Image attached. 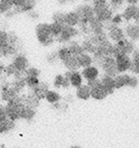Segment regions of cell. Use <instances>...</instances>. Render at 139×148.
I'll return each mask as SVG.
<instances>
[{
  "label": "cell",
  "mask_w": 139,
  "mask_h": 148,
  "mask_svg": "<svg viewBox=\"0 0 139 148\" xmlns=\"http://www.w3.org/2000/svg\"><path fill=\"white\" fill-rule=\"evenodd\" d=\"M35 36L38 42L42 46L49 47L55 42V37L52 34L50 24L39 23L35 27Z\"/></svg>",
  "instance_id": "6da1fadb"
},
{
  "label": "cell",
  "mask_w": 139,
  "mask_h": 148,
  "mask_svg": "<svg viewBox=\"0 0 139 148\" xmlns=\"http://www.w3.org/2000/svg\"><path fill=\"white\" fill-rule=\"evenodd\" d=\"M24 106L25 104L23 102V99H22V96L19 95L15 97L14 99H12V101L7 102V105L5 106V108L8 119H10L14 121L20 119L21 113Z\"/></svg>",
  "instance_id": "7a4b0ae2"
},
{
  "label": "cell",
  "mask_w": 139,
  "mask_h": 148,
  "mask_svg": "<svg viewBox=\"0 0 139 148\" xmlns=\"http://www.w3.org/2000/svg\"><path fill=\"white\" fill-rule=\"evenodd\" d=\"M78 34H79V30L76 29L75 27L64 25L62 29V32L55 37V41H57L61 44H66L69 41H71L72 39L75 38Z\"/></svg>",
  "instance_id": "3957f363"
},
{
  "label": "cell",
  "mask_w": 139,
  "mask_h": 148,
  "mask_svg": "<svg viewBox=\"0 0 139 148\" xmlns=\"http://www.w3.org/2000/svg\"><path fill=\"white\" fill-rule=\"evenodd\" d=\"M75 12L79 16V22H85V23H89V21L93 17H94V12L93 6L88 4H80L76 6L75 8Z\"/></svg>",
  "instance_id": "277c9868"
},
{
  "label": "cell",
  "mask_w": 139,
  "mask_h": 148,
  "mask_svg": "<svg viewBox=\"0 0 139 148\" xmlns=\"http://www.w3.org/2000/svg\"><path fill=\"white\" fill-rule=\"evenodd\" d=\"M100 68L103 70L104 74L110 75V77H114L115 75L118 74L117 67H116V63H115V58L112 56H105L103 63Z\"/></svg>",
  "instance_id": "5b68a950"
},
{
  "label": "cell",
  "mask_w": 139,
  "mask_h": 148,
  "mask_svg": "<svg viewBox=\"0 0 139 148\" xmlns=\"http://www.w3.org/2000/svg\"><path fill=\"white\" fill-rule=\"evenodd\" d=\"M12 64L14 66L18 72H25V70L30 66L29 59L23 53H16L12 59Z\"/></svg>",
  "instance_id": "8992f818"
},
{
  "label": "cell",
  "mask_w": 139,
  "mask_h": 148,
  "mask_svg": "<svg viewBox=\"0 0 139 148\" xmlns=\"http://www.w3.org/2000/svg\"><path fill=\"white\" fill-rule=\"evenodd\" d=\"M114 58H115V63H116V67H117L118 74L128 72L132 63L131 56L128 55H120Z\"/></svg>",
  "instance_id": "52a82bcc"
},
{
  "label": "cell",
  "mask_w": 139,
  "mask_h": 148,
  "mask_svg": "<svg viewBox=\"0 0 139 148\" xmlns=\"http://www.w3.org/2000/svg\"><path fill=\"white\" fill-rule=\"evenodd\" d=\"M80 74L85 80L89 81V80L98 77L100 72H99L98 67H96V66H94V65H91V66H88V67L83 68V70H82Z\"/></svg>",
  "instance_id": "ba28073f"
},
{
  "label": "cell",
  "mask_w": 139,
  "mask_h": 148,
  "mask_svg": "<svg viewBox=\"0 0 139 148\" xmlns=\"http://www.w3.org/2000/svg\"><path fill=\"white\" fill-rule=\"evenodd\" d=\"M19 94L15 91L12 86H6L4 88H2L0 90V100H3L5 102L12 101V99H14Z\"/></svg>",
  "instance_id": "9c48e42d"
},
{
  "label": "cell",
  "mask_w": 139,
  "mask_h": 148,
  "mask_svg": "<svg viewBox=\"0 0 139 148\" xmlns=\"http://www.w3.org/2000/svg\"><path fill=\"white\" fill-rule=\"evenodd\" d=\"M107 36H108V39L113 43L117 42L119 40L126 37L124 30L122 28H120L119 26H114L113 28H112L110 31L107 32Z\"/></svg>",
  "instance_id": "30bf717a"
},
{
  "label": "cell",
  "mask_w": 139,
  "mask_h": 148,
  "mask_svg": "<svg viewBox=\"0 0 139 148\" xmlns=\"http://www.w3.org/2000/svg\"><path fill=\"white\" fill-rule=\"evenodd\" d=\"M123 20L126 22H131L135 15L139 14V7L137 5H128L122 12Z\"/></svg>",
  "instance_id": "8fae6325"
},
{
  "label": "cell",
  "mask_w": 139,
  "mask_h": 148,
  "mask_svg": "<svg viewBox=\"0 0 139 148\" xmlns=\"http://www.w3.org/2000/svg\"><path fill=\"white\" fill-rule=\"evenodd\" d=\"M124 32H125V36H127V37L129 40L136 42L139 38V25H136L134 23H129L126 26Z\"/></svg>",
  "instance_id": "7c38bea8"
},
{
  "label": "cell",
  "mask_w": 139,
  "mask_h": 148,
  "mask_svg": "<svg viewBox=\"0 0 139 148\" xmlns=\"http://www.w3.org/2000/svg\"><path fill=\"white\" fill-rule=\"evenodd\" d=\"M19 45H14L7 42L4 46L0 47V58H9L11 56H14L17 53Z\"/></svg>",
  "instance_id": "4fadbf2b"
},
{
  "label": "cell",
  "mask_w": 139,
  "mask_h": 148,
  "mask_svg": "<svg viewBox=\"0 0 139 148\" xmlns=\"http://www.w3.org/2000/svg\"><path fill=\"white\" fill-rule=\"evenodd\" d=\"M100 81L102 87L106 90L108 95H112V94L114 93L115 88H114V83H113V77H110V75H104L100 78Z\"/></svg>",
  "instance_id": "5bb4252c"
},
{
  "label": "cell",
  "mask_w": 139,
  "mask_h": 148,
  "mask_svg": "<svg viewBox=\"0 0 139 148\" xmlns=\"http://www.w3.org/2000/svg\"><path fill=\"white\" fill-rule=\"evenodd\" d=\"M129 75L126 73H119L113 77V83H114L115 90L122 89L127 86Z\"/></svg>",
  "instance_id": "9a60e30c"
},
{
  "label": "cell",
  "mask_w": 139,
  "mask_h": 148,
  "mask_svg": "<svg viewBox=\"0 0 139 148\" xmlns=\"http://www.w3.org/2000/svg\"><path fill=\"white\" fill-rule=\"evenodd\" d=\"M112 47H113V43L109 39H105L103 41L99 42L97 44V50L96 51L100 52L102 55L105 56H112Z\"/></svg>",
  "instance_id": "2e32d148"
},
{
  "label": "cell",
  "mask_w": 139,
  "mask_h": 148,
  "mask_svg": "<svg viewBox=\"0 0 139 148\" xmlns=\"http://www.w3.org/2000/svg\"><path fill=\"white\" fill-rule=\"evenodd\" d=\"M22 99H23L24 104L31 107V108L36 109V108H38L40 105V99L34 95L33 92L28 94L27 96L22 97Z\"/></svg>",
  "instance_id": "e0dca14e"
},
{
  "label": "cell",
  "mask_w": 139,
  "mask_h": 148,
  "mask_svg": "<svg viewBox=\"0 0 139 148\" xmlns=\"http://www.w3.org/2000/svg\"><path fill=\"white\" fill-rule=\"evenodd\" d=\"M75 96L80 100H88L91 97V88L87 84H82L76 88Z\"/></svg>",
  "instance_id": "ac0fdd59"
},
{
  "label": "cell",
  "mask_w": 139,
  "mask_h": 148,
  "mask_svg": "<svg viewBox=\"0 0 139 148\" xmlns=\"http://www.w3.org/2000/svg\"><path fill=\"white\" fill-rule=\"evenodd\" d=\"M52 85H53V87L56 88V89H59V88L68 89V88L71 86V85H70L69 79L63 74H59V75H55V79H53Z\"/></svg>",
  "instance_id": "d6986e66"
},
{
  "label": "cell",
  "mask_w": 139,
  "mask_h": 148,
  "mask_svg": "<svg viewBox=\"0 0 139 148\" xmlns=\"http://www.w3.org/2000/svg\"><path fill=\"white\" fill-rule=\"evenodd\" d=\"M63 65H64V67L68 71H72V72L78 71L80 69L79 63H78L77 60V56H71L65 61H63Z\"/></svg>",
  "instance_id": "ffe728a7"
},
{
  "label": "cell",
  "mask_w": 139,
  "mask_h": 148,
  "mask_svg": "<svg viewBox=\"0 0 139 148\" xmlns=\"http://www.w3.org/2000/svg\"><path fill=\"white\" fill-rule=\"evenodd\" d=\"M108 96V93L106 92V90L102 87L101 84L99 86L91 89V97L95 100H103Z\"/></svg>",
  "instance_id": "44dd1931"
},
{
  "label": "cell",
  "mask_w": 139,
  "mask_h": 148,
  "mask_svg": "<svg viewBox=\"0 0 139 148\" xmlns=\"http://www.w3.org/2000/svg\"><path fill=\"white\" fill-rule=\"evenodd\" d=\"M48 90H49V83L45 82V81H40L39 84L33 90V93L41 100L44 99L46 92Z\"/></svg>",
  "instance_id": "7402d4cb"
},
{
  "label": "cell",
  "mask_w": 139,
  "mask_h": 148,
  "mask_svg": "<svg viewBox=\"0 0 139 148\" xmlns=\"http://www.w3.org/2000/svg\"><path fill=\"white\" fill-rule=\"evenodd\" d=\"M79 16L77 15V14L74 12H69L65 14V25L72 27H76L79 24Z\"/></svg>",
  "instance_id": "603a6c76"
},
{
  "label": "cell",
  "mask_w": 139,
  "mask_h": 148,
  "mask_svg": "<svg viewBox=\"0 0 139 148\" xmlns=\"http://www.w3.org/2000/svg\"><path fill=\"white\" fill-rule=\"evenodd\" d=\"M77 60L78 63H79L80 68H85L88 67V66L93 65V56H91V53H81L80 55L77 56Z\"/></svg>",
  "instance_id": "cb8c5ba5"
},
{
  "label": "cell",
  "mask_w": 139,
  "mask_h": 148,
  "mask_svg": "<svg viewBox=\"0 0 139 148\" xmlns=\"http://www.w3.org/2000/svg\"><path fill=\"white\" fill-rule=\"evenodd\" d=\"M15 128V121L10 119H6L0 121V134H6L12 131Z\"/></svg>",
  "instance_id": "d4e9b609"
},
{
  "label": "cell",
  "mask_w": 139,
  "mask_h": 148,
  "mask_svg": "<svg viewBox=\"0 0 139 148\" xmlns=\"http://www.w3.org/2000/svg\"><path fill=\"white\" fill-rule=\"evenodd\" d=\"M70 85L74 88L79 87L80 85L83 84V77H82L81 74L79 73V71H74L72 72L71 75L69 77Z\"/></svg>",
  "instance_id": "484cf974"
},
{
  "label": "cell",
  "mask_w": 139,
  "mask_h": 148,
  "mask_svg": "<svg viewBox=\"0 0 139 148\" xmlns=\"http://www.w3.org/2000/svg\"><path fill=\"white\" fill-rule=\"evenodd\" d=\"M12 87L19 94L25 89L26 87V83H25V77L23 75H17V77H14V81L12 82Z\"/></svg>",
  "instance_id": "4316f807"
},
{
  "label": "cell",
  "mask_w": 139,
  "mask_h": 148,
  "mask_svg": "<svg viewBox=\"0 0 139 148\" xmlns=\"http://www.w3.org/2000/svg\"><path fill=\"white\" fill-rule=\"evenodd\" d=\"M61 95L56 92L55 90H48L46 92V95H45V97H44V99H46L47 101L50 104H55V103H57V102H60V100H61Z\"/></svg>",
  "instance_id": "83f0119b"
},
{
  "label": "cell",
  "mask_w": 139,
  "mask_h": 148,
  "mask_svg": "<svg viewBox=\"0 0 139 148\" xmlns=\"http://www.w3.org/2000/svg\"><path fill=\"white\" fill-rule=\"evenodd\" d=\"M35 115H36L35 109L31 108V107L25 105L23 110H22L20 119H25V121H33V119H34Z\"/></svg>",
  "instance_id": "f1b7e54d"
},
{
  "label": "cell",
  "mask_w": 139,
  "mask_h": 148,
  "mask_svg": "<svg viewBox=\"0 0 139 148\" xmlns=\"http://www.w3.org/2000/svg\"><path fill=\"white\" fill-rule=\"evenodd\" d=\"M67 47L69 48L70 52H71L72 56H78V55H80L81 53H83L81 44L79 42H77L76 40L72 39L71 41L68 42Z\"/></svg>",
  "instance_id": "f546056e"
},
{
  "label": "cell",
  "mask_w": 139,
  "mask_h": 148,
  "mask_svg": "<svg viewBox=\"0 0 139 148\" xmlns=\"http://www.w3.org/2000/svg\"><path fill=\"white\" fill-rule=\"evenodd\" d=\"M56 53H57L58 59L61 62L65 61L66 59L69 58L70 56H72V53H71V52H70V50L67 46H61L58 49V51H56Z\"/></svg>",
  "instance_id": "4dcf8cb0"
},
{
  "label": "cell",
  "mask_w": 139,
  "mask_h": 148,
  "mask_svg": "<svg viewBox=\"0 0 139 148\" xmlns=\"http://www.w3.org/2000/svg\"><path fill=\"white\" fill-rule=\"evenodd\" d=\"M14 8V3L12 0H0V15L5 14Z\"/></svg>",
  "instance_id": "1f68e13d"
},
{
  "label": "cell",
  "mask_w": 139,
  "mask_h": 148,
  "mask_svg": "<svg viewBox=\"0 0 139 148\" xmlns=\"http://www.w3.org/2000/svg\"><path fill=\"white\" fill-rule=\"evenodd\" d=\"M40 79L38 77H29V75H26L25 77V83H26V86L28 88H30L31 90H33L37 85L39 84Z\"/></svg>",
  "instance_id": "d6a6232c"
},
{
  "label": "cell",
  "mask_w": 139,
  "mask_h": 148,
  "mask_svg": "<svg viewBox=\"0 0 139 148\" xmlns=\"http://www.w3.org/2000/svg\"><path fill=\"white\" fill-rule=\"evenodd\" d=\"M112 15H113V12L110 10V8H109L108 10L105 11L104 12H102V14H100L98 15H95V17L99 21L102 22V23H104V22L110 21V19H112Z\"/></svg>",
  "instance_id": "836d02e7"
},
{
  "label": "cell",
  "mask_w": 139,
  "mask_h": 148,
  "mask_svg": "<svg viewBox=\"0 0 139 148\" xmlns=\"http://www.w3.org/2000/svg\"><path fill=\"white\" fill-rule=\"evenodd\" d=\"M109 6L110 8V10L113 12V14L117 12L121 9L124 7V1H118V0H110Z\"/></svg>",
  "instance_id": "e575fe53"
},
{
  "label": "cell",
  "mask_w": 139,
  "mask_h": 148,
  "mask_svg": "<svg viewBox=\"0 0 139 148\" xmlns=\"http://www.w3.org/2000/svg\"><path fill=\"white\" fill-rule=\"evenodd\" d=\"M63 26H64L63 24H60V23H57V22L52 21V23L50 24V32H52V36L55 37L57 36L58 34L62 32Z\"/></svg>",
  "instance_id": "d590c367"
},
{
  "label": "cell",
  "mask_w": 139,
  "mask_h": 148,
  "mask_svg": "<svg viewBox=\"0 0 139 148\" xmlns=\"http://www.w3.org/2000/svg\"><path fill=\"white\" fill-rule=\"evenodd\" d=\"M110 8L109 3H102V4H93V9L94 15H98L100 14H102L105 11H107Z\"/></svg>",
  "instance_id": "8d00e7d4"
},
{
  "label": "cell",
  "mask_w": 139,
  "mask_h": 148,
  "mask_svg": "<svg viewBox=\"0 0 139 148\" xmlns=\"http://www.w3.org/2000/svg\"><path fill=\"white\" fill-rule=\"evenodd\" d=\"M65 14H66V12H61V11L55 12V14H52V21L65 25Z\"/></svg>",
  "instance_id": "74e56055"
},
{
  "label": "cell",
  "mask_w": 139,
  "mask_h": 148,
  "mask_svg": "<svg viewBox=\"0 0 139 148\" xmlns=\"http://www.w3.org/2000/svg\"><path fill=\"white\" fill-rule=\"evenodd\" d=\"M4 73L6 74V75L9 77H15L19 72H18L16 69H15V67L14 65H12V63L11 64H9L7 66H5V68H4Z\"/></svg>",
  "instance_id": "f35d334b"
},
{
  "label": "cell",
  "mask_w": 139,
  "mask_h": 148,
  "mask_svg": "<svg viewBox=\"0 0 139 148\" xmlns=\"http://www.w3.org/2000/svg\"><path fill=\"white\" fill-rule=\"evenodd\" d=\"M138 84H139V79H138L137 75H129V80L127 83V87L132 88V89H135V88H137Z\"/></svg>",
  "instance_id": "ab89813d"
},
{
  "label": "cell",
  "mask_w": 139,
  "mask_h": 148,
  "mask_svg": "<svg viewBox=\"0 0 139 148\" xmlns=\"http://www.w3.org/2000/svg\"><path fill=\"white\" fill-rule=\"evenodd\" d=\"M41 75V71L39 69H37L35 67H28L26 70H25V77L26 75H29V77H38Z\"/></svg>",
  "instance_id": "60d3db41"
},
{
  "label": "cell",
  "mask_w": 139,
  "mask_h": 148,
  "mask_svg": "<svg viewBox=\"0 0 139 148\" xmlns=\"http://www.w3.org/2000/svg\"><path fill=\"white\" fill-rule=\"evenodd\" d=\"M112 24H114L115 26H119V25H121L124 20H123V17H122V14H118V12H115V14H113L112 19H110Z\"/></svg>",
  "instance_id": "b9f144b4"
},
{
  "label": "cell",
  "mask_w": 139,
  "mask_h": 148,
  "mask_svg": "<svg viewBox=\"0 0 139 148\" xmlns=\"http://www.w3.org/2000/svg\"><path fill=\"white\" fill-rule=\"evenodd\" d=\"M8 42V32L0 30V47L4 46Z\"/></svg>",
  "instance_id": "7bdbcfd3"
},
{
  "label": "cell",
  "mask_w": 139,
  "mask_h": 148,
  "mask_svg": "<svg viewBox=\"0 0 139 148\" xmlns=\"http://www.w3.org/2000/svg\"><path fill=\"white\" fill-rule=\"evenodd\" d=\"M101 84V81H100V78H94V79H91V80H89L87 81V85L89 86L91 89H93V88H95L97 86H99Z\"/></svg>",
  "instance_id": "ee69618b"
},
{
  "label": "cell",
  "mask_w": 139,
  "mask_h": 148,
  "mask_svg": "<svg viewBox=\"0 0 139 148\" xmlns=\"http://www.w3.org/2000/svg\"><path fill=\"white\" fill-rule=\"evenodd\" d=\"M47 59H48V61L50 62V63H55V61H56V60H59L56 52L50 53V55L48 56V58H47Z\"/></svg>",
  "instance_id": "f6af8a7d"
},
{
  "label": "cell",
  "mask_w": 139,
  "mask_h": 148,
  "mask_svg": "<svg viewBox=\"0 0 139 148\" xmlns=\"http://www.w3.org/2000/svg\"><path fill=\"white\" fill-rule=\"evenodd\" d=\"M7 116V113H6V108L4 105L0 104V121H3V119H6Z\"/></svg>",
  "instance_id": "bcb514c9"
},
{
  "label": "cell",
  "mask_w": 139,
  "mask_h": 148,
  "mask_svg": "<svg viewBox=\"0 0 139 148\" xmlns=\"http://www.w3.org/2000/svg\"><path fill=\"white\" fill-rule=\"evenodd\" d=\"M124 2L127 3L128 5H137L139 0H124Z\"/></svg>",
  "instance_id": "7dc6e473"
},
{
  "label": "cell",
  "mask_w": 139,
  "mask_h": 148,
  "mask_svg": "<svg viewBox=\"0 0 139 148\" xmlns=\"http://www.w3.org/2000/svg\"><path fill=\"white\" fill-rule=\"evenodd\" d=\"M93 4H102V3H108L109 0H91Z\"/></svg>",
  "instance_id": "c3c4849f"
},
{
  "label": "cell",
  "mask_w": 139,
  "mask_h": 148,
  "mask_svg": "<svg viewBox=\"0 0 139 148\" xmlns=\"http://www.w3.org/2000/svg\"><path fill=\"white\" fill-rule=\"evenodd\" d=\"M12 1L14 3V6H20L25 0H12Z\"/></svg>",
  "instance_id": "681fc988"
},
{
  "label": "cell",
  "mask_w": 139,
  "mask_h": 148,
  "mask_svg": "<svg viewBox=\"0 0 139 148\" xmlns=\"http://www.w3.org/2000/svg\"><path fill=\"white\" fill-rule=\"evenodd\" d=\"M78 0H66V2H69V3H75Z\"/></svg>",
  "instance_id": "f907efd6"
},
{
  "label": "cell",
  "mask_w": 139,
  "mask_h": 148,
  "mask_svg": "<svg viewBox=\"0 0 139 148\" xmlns=\"http://www.w3.org/2000/svg\"><path fill=\"white\" fill-rule=\"evenodd\" d=\"M3 73H4V71L0 69V81H1V79H2V75H3Z\"/></svg>",
  "instance_id": "816d5d0a"
},
{
  "label": "cell",
  "mask_w": 139,
  "mask_h": 148,
  "mask_svg": "<svg viewBox=\"0 0 139 148\" xmlns=\"http://www.w3.org/2000/svg\"><path fill=\"white\" fill-rule=\"evenodd\" d=\"M72 148H80V146H78V145H74V146H71Z\"/></svg>",
  "instance_id": "f5cc1de1"
},
{
  "label": "cell",
  "mask_w": 139,
  "mask_h": 148,
  "mask_svg": "<svg viewBox=\"0 0 139 148\" xmlns=\"http://www.w3.org/2000/svg\"><path fill=\"white\" fill-rule=\"evenodd\" d=\"M84 2H89V1H91V0H83Z\"/></svg>",
  "instance_id": "db71d44e"
},
{
  "label": "cell",
  "mask_w": 139,
  "mask_h": 148,
  "mask_svg": "<svg viewBox=\"0 0 139 148\" xmlns=\"http://www.w3.org/2000/svg\"><path fill=\"white\" fill-rule=\"evenodd\" d=\"M59 1H62L63 3H65V2H66V0H59Z\"/></svg>",
  "instance_id": "11a10c76"
},
{
  "label": "cell",
  "mask_w": 139,
  "mask_h": 148,
  "mask_svg": "<svg viewBox=\"0 0 139 148\" xmlns=\"http://www.w3.org/2000/svg\"><path fill=\"white\" fill-rule=\"evenodd\" d=\"M33 1H34V2H37V1H39V0H33Z\"/></svg>",
  "instance_id": "9f6ffc18"
},
{
  "label": "cell",
  "mask_w": 139,
  "mask_h": 148,
  "mask_svg": "<svg viewBox=\"0 0 139 148\" xmlns=\"http://www.w3.org/2000/svg\"><path fill=\"white\" fill-rule=\"evenodd\" d=\"M118 1H124V0H118Z\"/></svg>",
  "instance_id": "6f0895ef"
}]
</instances>
